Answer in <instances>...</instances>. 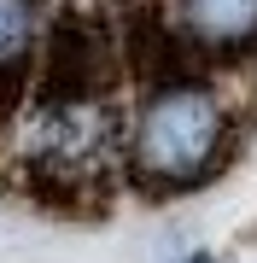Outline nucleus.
Wrapping results in <instances>:
<instances>
[{"mask_svg": "<svg viewBox=\"0 0 257 263\" xmlns=\"http://www.w3.org/2000/svg\"><path fill=\"white\" fill-rule=\"evenodd\" d=\"M234 141V94L205 76H175L134 100L123 129V170L141 187H193Z\"/></svg>", "mask_w": 257, "mask_h": 263, "instance_id": "nucleus-1", "label": "nucleus"}]
</instances>
